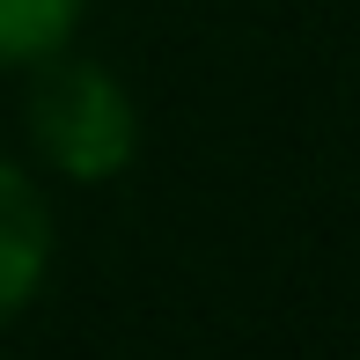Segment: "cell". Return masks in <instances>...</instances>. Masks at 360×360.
I'll return each instance as SVG.
<instances>
[{"label": "cell", "instance_id": "cell-1", "mask_svg": "<svg viewBox=\"0 0 360 360\" xmlns=\"http://www.w3.org/2000/svg\"><path fill=\"white\" fill-rule=\"evenodd\" d=\"M30 133H37L44 162L74 184H110L140 147V118L125 103V89L110 81L96 59H37L30 81Z\"/></svg>", "mask_w": 360, "mask_h": 360}, {"label": "cell", "instance_id": "cell-2", "mask_svg": "<svg viewBox=\"0 0 360 360\" xmlns=\"http://www.w3.org/2000/svg\"><path fill=\"white\" fill-rule=\"evenodd\" d=\"M44 265H52V214L37 184L15 162H0V316H15L44 287Z\"/></svg>", "mask_w": 360, "mask_h": 360}, {"label": "cell", "instance_id": "cell-3", "mask_svg": "<svg viewBox=\"0 0 360 360\" xmlns=\"http://www.w3.org/2000/svg\"><path fill=\"white\" fill-rule=\"evenodd\" d=\"M81 0H0V67H37L74 37Z\"/></svg>", "mask_w": 360, "mask_h": 360}]
</instances>
